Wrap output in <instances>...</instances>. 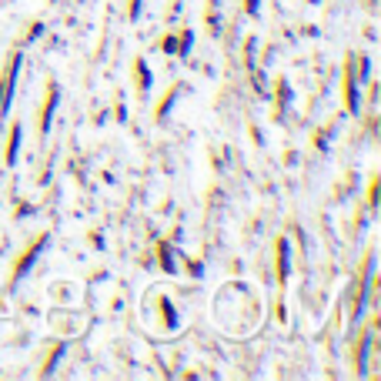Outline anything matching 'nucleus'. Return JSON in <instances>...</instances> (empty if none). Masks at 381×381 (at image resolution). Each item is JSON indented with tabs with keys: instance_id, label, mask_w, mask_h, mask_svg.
I'll list each match as a JSON object with an SVG mask.
<instances>
[]
</instances>
